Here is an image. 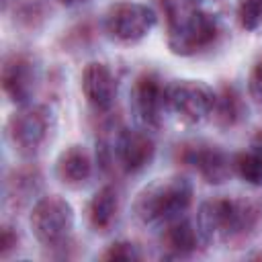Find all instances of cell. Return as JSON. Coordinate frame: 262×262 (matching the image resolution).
<instances>
[{"mask_svg":"<svg viewBox=\"0 0 262 262\" xmlns=\"http://www.w3.org/2000/svg\"><path fill=\"white\" fill-rule=\"evenodd\" d=\"M168 23V47L174 55L190 57L211 49L221 35V20L215 8L205 4L182 6L174 0H164Z\"/></svg>","mask_w":262,"mask_h":262,"instance_id":"obj_1","label":"cell"},{"mask_svg":"<svg viewBox=\"0 0 262 262\" xmlns=\"http://www.w3.org/2000/svg\"><path fill=\"white\" fill-rule=\"evenodd\" d=\"M41 188H43V174L33 164H23L12 168L4 180L6 201L12 203L14 207H23L33 199H37Z\"/></svg>","mask_w":262,"mask_h":262,"instance_id":"obj_14","label":"cell"},{"mask_svg":"<svg viewBox=\"0 0 262 262\" xmlns=\"http://www.w3.org/2000/svg\"><path fill=\"white\" fill-rule=\"evenodd\" d=\"M158 25V12L135 0H121L106 8L102 16L104 33L119 43H137Z\"/></svg>","mask_w":262,"mask_h":262,"instance_id":"obj_5","label":"cell"},{"mask_svg":"<svg viewBox=\"0 0 262 262\" xmlns=\"http://www.w3.org/2000/svg\"><path fill=\"white\" fill-rule=\"evenodd\" d=\"M244 117H246L244 96L239 94V90H237L235 86L225 84V86H221L219 90H215V104H213L211 119L215 121L217 127H221V129H231V127H235Z\"/></svg>","mask_w":262,"mask_h":262,"instance_id":"obj_17","label":"cell"},{"mask_svg":"<svg viewBox=\"0 0 262 262\" xmlns=\"http://www.w3.org/2000/svg\"><path fill=\"white\" fill-rule=\"evenodd\" d=\"M76 215L70 201L59 194L39 196L33 203L29 225L43 248H66L72 242Z\"/></svg>","mask_w":262,"mask_h":262,"instance_id":"obj_3","label":"cell"},{"mask_svg":"<svg viewBox=\"0 0 262 262\" xmlns=\"http://www.w3.org/2000/svg\"><path fill=\"white\" fill-rule=\"evenodd\" d=\"M63 6H78V4H82V2H86V0H59Z\"/></svg>","mask_w":262,"mask_h":262,"instance_id":"obj_25","label":"cell"},{"mask_svg":"<svg viewBox=\"0 0 262 262\" xmlns=\"http://www.w3.org/2000/svg\"><path fill=\"white\" fill-rule=\"evenodd\" d=\"M113 158L127 174H139L145 168H149V164L154 162L156 141L145 127L141 129L123 127L115 137Z\"/></svg>","mask_w":262,"mask_h":262,"instance_id":"obj_8","label":"cell"},{"mask_svg":"<svg viewBox=\"0 0 262 262\" xmlns=\"http://www.w3.org/2000/svg\"><path fill=\"white\" fill-rule=\"evenodd\" d=\"M53 170H55V178L61 184L70 188H80L92 178L94 160L84 145L74 143L59 151V156L55 158Z\"/></svg>","mask_w":262,"mask_h":262,"instance_id":"obj_13","label":"cell"},{"mask_svg":"<svg viewBox=\"0 0 262 262\" xmlns=\"http://www.w3.org/2000/svg\"><path fill=\"white\" fill-rule=\"evenodd\" d=\"M178 158L190 168H194L199 176L209 184H223L233 174V156L211 143L182 145Z\"/></svg>","mask_w":262,"mask_h":262,"instance_id":"obj_10","label":"cell"},{"mask_svg":"<svg viewBox=\"0 0 262 262\" xmlns=\"http://www.w3.org/2000/svg\"><path fill=\"white\" fill-rule=\"evenodd\" d=\"M53 113L47 104H25L18 106L6 123V137L16 151L23 156H35L49 141L53 131Z\"/></svg>","mask_w":262,"mask_h":262,"instance_id":"obj_4","label":"cell"},{"mask_svg":"<svg viewBox=\"0 0 262 262\" xmlns=\"http://www.w3.org/2000/svg\"><path fill=\"white\" fill-rule=\"evenodd\" d=\"M18 248V233L12 225H2L0 229V256L8 258V254L12 250Z\"/></svg>","mask_w":262,"mask_h":262,"instance_id":"obj_22","label":"cell"},{"mask_svg":"<svg viewBox=\"0 0 262 262\" xmlns=\"http://www.w3.org/2000/svg\"><path fill=\"white\" fill-rule=\"evenodd\" d=\"M215 90L203 80H176L168 84V106L186 125L211 119Z\"/></svg>","mask_w":262,"mask_h":262,"instance_id":"obj_7","label":"cell"},{"mask_svg":"<svg viewBox=\"0 0 262 262\" xmlns=\"http://www.w3.org/2000/svg\"><path fill=\"white\" fill-rule=\"evenodd\" d=\"M235 18L244 31H256L262 25V0H237Z\"/></svg>","mask_w":262,"mask_h":262,"instance_id":"obj_19","label":"cell"},{"mask_svg":"<svg viewBox=\"0 0 262 262\" xmlns=\"http://www.w3.org/2000/svg\"><path fill=\"white\" fill-rule=\"evenodd\" d=\"M37 80H39V68L29 53H10L4 57L0 82L4 94L16 106H25L31 102Z\"/></svg>","mask_w":262,"mask_h":262,"instance_id":"obj_9","label":"cell"},{"mask_svg":"<svg viewBox=\"0 0 262 262\" xmlns=\"http://www.w3.org/2000/svg\"><path fill=\"white\" fill-rule=\"evenodd\" d=\"M201 239L203 237L199 233V227L184 217L172 219L170 223L164 225V231H162V248L172 258L190 256L192 252H196Z\"/></svg>","mask_w":262,"mask_h":262,"instance_id":"obj_15","label":"cell"},{"mask_svg":"<svg viewBox=\"0 0 262 262\" xmlns=\"http://www.w3.org/2000/svg\"><path fill=\"white\" fill-rule=\"evenodd\" d=\"M100 258L102 260H111V262H135V260L141 258V252H139V248L133 242L119 239V242H113L100 254Z\"/></svg>","mask_w":262,"mask_h":262,"instance_id":"obj_21","label":"cell"},{"mask_svg":"<svg viewBox=\"0 0 262 262\" xmlns=\"http://www.w3.org/2000/svg\"><path fill=\"white\" fill-rule=\"evenodd\" d=\"M233 174L250 186H262V160L252 149L237 151L233 156Z\"/></svg>","mask_w":262,"mask_h":262,"instance_id":"obj_18","label":"cell"},{"mask_svg":"<svg viewBox=\"0 0 262 262\" xmlns=\"http://www.w3.org/2000/svg\"><path fill=\"white\" fill-rule=\"evenodd\" d=\"M248 92L256 102H262V59L256 61V66L250 72L248 78Z\"/></svg>","mask_w":262,"mask_h":262,"instance_id":"obj_23","label":"cell"},{"mask_svg":"<svg viewBox=\"0 0 262 262\" xmlns=\"http://www.w3.org/2000/svg\"><path fill=\"white\" fill-rule=\"evenodd\" d=\"M262 219V203L246 196H227V217L221 242L244 239L258 227Z\"/></svg>","mask_w":262,"mask_h":262,"instance_id":"obj_12","label":"cell"},{"mask_svg":"<svg viewBox=\"0 0 262 262\" xmlns=\"http://www.w3.org/2000/svg\"><path fill=\"white\" fill-rule=\"evenodd\" d=\"M192 194L194 188L186 176L160 178L137 192L133 213L143 225H166L182 217L192 203Z\"/></svg>","mask_w":262,"mask_h":262,"instance_id":"obj_2","label":"cell"},{"mask_svg":"<svg viewBox=\"0 0 262 262\" xmlns=\"http://www.w3.org/2000/svg\"><path fill=\"white\" fill-rule=\"evenodd\" d=\"M250 149L262 160V127L252 135V139H250Z\"/></svg>","mask_w":262,"mask_h":262,"instance_id":"obj_24","label":"cell"},{"mask_svg":"<svg viewBox=\"0 0 262 262\" xmlns=\"http://www.w3.org/2000/svg\"><path fill=\"white\" fill-rule=\"evenodd\" d=\"M80 88L86 102L96 113H108L117 100V78L102 61H90L80 76Z\"/></svg>","mask_w":262,"mask_h":262,"instance_id":"obj_11","label":"cell"},{"mask_svg":"<svg viewBox=\"0 0 262 262\" xmlns=\"http://www.w3.org/2000/svg\"><path fill=\"white\" fill-rule=\"evenodd\" d=\"M119 205H121L119 190H117L113 184L100 186V188L90 196L88 207H86V217H88L90 227H92L94 231H108L111 225H113L115 219H117Z\"/></svg>","mask_w":262,"mask_h":262,"instance_id":"obj_16","label":"cell"},{"mask_svg":"<svg viewBox=\"0 0 262 262\" xmlns=\"http://www.w3.org/2000/svg\"><path fill=\"white\" fill-rule=\"evenodd\" d=\"M14 16L20 25L37 27L45 18L41 0H14Z\"/></svg>","mask_w":262,"mask_h":262,"instance_id":"obj_20","label":"cell"},{"mask_svg":"<svg viewBox=\"0 0 262 262\" xmlns=\"http://www.w3.org/2000/svg\"><path fill=\"white\" fill-rule=\"evenodd\" d=\"M131 108L145 129H160L168 106V84L158 72H141L131 86Z\"/></svg>","mask_w":262,"mask_h":262,"instance_id":"obj_6","label":"cell"}]
</instances>
